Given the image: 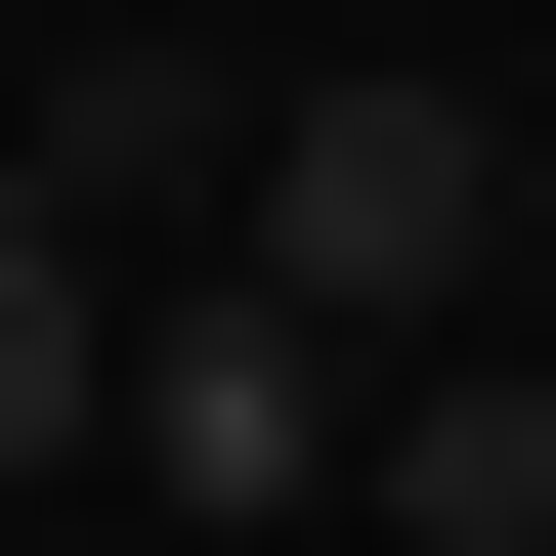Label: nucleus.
Returning <instances> with one entry per match:
<instances>
[{
  "label": "nucleus",
  "instance_id": "obj_5",
  "mask_svg": "<svg viewBox=\"0 0 556 556\" xmlns=\"http://www.w3.org/2000/svg\"><path fill=\"white\" fill-rule=\"evenodd\" d=\"M86 343H129V257H86V214H0V471H86Z\"/></svg>",
  "mask_w": 556,
  "mask_h": 556
},
{
  "label": "nucleus",
  "instance_id": "obj_2",
  "mask_svg": "<svg viewBox=\"0 0 556 556\" xmlns=\"http://www.w3.org/2000/svg\"><path fill=\"white\" fill-rule=\"evenodd\" d=\"M343 386H386V343H300L257 257H129V343H86V471H172V514H343Z\"/></svg>",
  "mask_w": 556,
  "mask_h": 556
},
{
  "label": "nucleus",
  "instance_id": "obj_4",
  "mask_svg": "<svg viewBox=\"0 0 556 556\" xmlns=\"http://www.w3.org/2000/svg\"><path fill=\"white\" fill-rule=\"evenodd\" d=\"M343 471H386L428 556H556V386H428V343H386V386H343Z\"/></svg>",
  "mask_w": 556,
  "mask_h": 556
},
{
  "label": "nucleus",
  "instance_id": "obj_3",
  "mask_svg": "<svg viewBox=\"0 0 556 556\" xmlns=\"http://www.w3.org/2000/svg\"><path fill=\"white\" fill-rule=\"evenodd\" d=\"M214 129H257L214 43H86V86H0V214H86V257H172V214H214Z\"/></svg>",
  "mask_w": 556,
  "mask_h": 556
},
{
  "label": "nucleus",
  "instance_id": "obj_1",
  "mask_svg": "<svg viewBox=\"0 0 556 556\" xmlns=\"http://www.w3.org/2000/svg\"><path fill=\"white\" fill-rule=\"evenodd\" d=\"M214 257H257L300 343H428V300L514 257V129L471 86H257V129H214Z\"/></svg>",
  "mask_w": 556,
  "mask_h": 556
}]
</instances>
